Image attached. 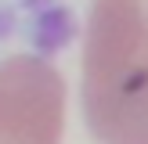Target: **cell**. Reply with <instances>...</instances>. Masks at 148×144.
<instances>
[{
	"mask_svg": "<svg viewBox=\"0 0 148 144\" xmlns=\"http://www.w3.org/2000/svg\"><path fill=\"white\" fill-rule=\"evenodd\" d=\"M79 90L101 144L148 108V0H90Z\"/></svg>",
	"mask_w": 148,
	"mask_h": 144,
	"instance_id": "obj_1",
	"label": "cell"
},
{
	"mask_svg": "<svg viewBox=\"0 0 148 144\" xmlns=\"http://www.w3.org/2000/svg\"><path fill=\"white\" fill-rule=\"evenodd\" d=\"M65 83L33 54L0 61V144H62Z\"/></svg>",
	"mask_w": 148,
	"mask_h": 144,
	"instance_id": "obj_2",
	"label": "cell"
},
{
	"mask_svg": "<svg viewBox=\"0 0 148 144\" xmlns=\"http://www.w3.org/2000/svg\"><path fill=\"white\" fill-rule=\"evenodd\" d=\"M108 144H148V108H145V112H137Z\"/></svg>",
	"mask_w": 148,
	"mask_h": 144,
	"instance_id": "obj_3",
	"label": "cell"
}]
</instances>
